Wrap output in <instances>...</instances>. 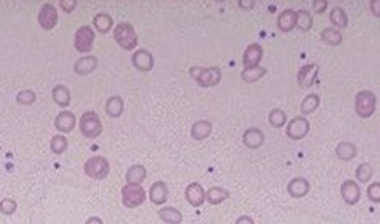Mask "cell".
Segmentation results:
<instances>
[{
  "mask_svg": "<svg viewBox=\"0 0 380 224\" xmlns=\"http://www.w3.org/2000/svg\"><path fill=\"white\" fill-rule=\"evenodd\" d=\"M190 74L203 87H211L216 86L221 81L222 72L218 67H192L190 69Z\"/></svg>",
  "mask_w": 380,
  "mask_h": 224,
  "instance_id": "cell-1",
  "label": "cell"
},
{
  "mask_svg": "<svg viewBox=\"0 0 380 224\" xmlns=\"http://www.w3.org/2000/svg\"><path fill=\"white\" fill-rule=\"evenodd\" d=\"M115 40L125 50H132L136 47L138 38L134 27L128 22H122L116 25L113 30Z\"/></svg>",
  "mask_w": 380,
  "mask_h": 224,
  "instance_id": "cell-2",
  "label": "cell"
},
{
  "mask_svg": "<svg viewBox=\"0 0 380 224\" xmlns=\"http://www.w3.org/2000/svg\"><path fill=\"white\" fill-rule=\"evenodd\" d=\"M376 106V97L370 90L357 92L354 99V109L360 118H367L374 113Z\"/></svg>",
  "mask_w": 380,
  "mask_h": 224,
  "instance_id": "cell-3",
  "label": "cell"
},
{
  "mask_svg": "<svg viewBox=\"0 0 380 224\" xmlns=\"http://www.w3.org/2000/svg\"><path fill=\"white\" fill-rule=\"evenodd\" d=\"M79 127L83 135L89 139L96 138L103 131V124L98 115L92 111L84 112L81 115Z\"/></svg>",
  "mask_w": 380,
  "mask_h": 224,
  "instance_id": "cell-4",
  "label": "cell"
},
{
  "mask_svg": "<svg viewBox=\"0 0 380 224\" xmlns=\"http://www.w3.org/2000/svg\"><path fill=\"white\" fill-rule=\"evenodd\" d=\"M95 39V33L88 25H83L76 30L75 34V47L81 53L91 52Z\"/></svg>",
  "mask_w": 380,
  "mask_h": 224,
  "instance_id": "cell-5",
  "label": "cell"
},
{
  "mask_svg": "<svg viewBox=\"0 0 380 224\" xmlns=\"http://www.w3.org/2000/svg\"><path fill=\"white\" fill-rule=\"evenodd\" d=\"M110 164L106 158L96 156L89 159L84 165V171L89 177L97 180L105 178L110 172Z\"/></svg>",
  "mask_w": 380,
  "mask_h": 224,
  "instance_id": "cell-6",
  "label": "cell"
},
{
  "mask_svg": "<svg viewBox=\"0 0 380 224\" xmlns=\"http://www.w3.org/2000/svg\"><path fill=\"white\" fill-rule=\"evenodd\" d=\"M310 130V123L304 117H295L288 123L286 134L293 140H300L306 137Z\"/></svg>",
  "mask_w": 380,
  "mask_h": 224,
  "instance_id": "cell-7",
  "label": "cell"
},
{
  "mask_svg": "<svg viewBox=\"0 0 380 224\" xmlns=\"http://www.w3.org/2000/svg\"><path fill=\"white\" fill-rule=\"evenodd\" d=\"M59 15L57 9L50 3L43 5L38 16V23L44 30H49L55 28L58 22Z\"/></svg>",
  "mask_w": 380,
  "mask_h": 224,
  "instance_id": "cell-8",
  "label": "cell"
},
{
  "mask_svg": "<svg viewBox=\"0 0 380 224\" xmlns=\"http://www.w3.org/2000/svg\"><path fill=\"white\" fill-rule=\"evenodd\" d=\"M123 203L127 207L133 208L140 206L143 202L146 196L144 190L141 186L135 185H129L122 190Z\"/></svg>",
  "mask_w": 380,
  "mask_h": 224,
  "instance_id": "cell-9",
  "label": "cell"
},
{
  "mask_svg": "<svg viewBox=\"0 0 380 224\" xmlns=\"http://www.w3.org/2000/svg\"><path fill=\"white\" fill-rule=\"evenodd\" d=\"M319 71L317 64L311 63L305 65L298 70L297 74L298 84L303 88H308L314 84Z\"/></svg>",
  "mask_w": 380,
  "mask_h": 224,
  "instance_id": "cell-10",
  "label": "cell"
},
{
  "mask_svg": "<svg viewBox=\"0 0 380 224\" xmlns=\"http://www.w3.org/2000/svg\"><path fill=\"white\" fill-rule=\"evenodd\" d=\"M341 194L346 204L349 206H354L360 200V187L354 180H346L341 184Z\"/></svg>",
  "mask_w": 380,
  "mask_h": 224,
  "instance_id": "cell-11",
  "label": "cell"
},
{
  "mask_svg": "<svg viewBox=\"0 0 380 224\" xmlns=\"http://www.w3.org/2000/svg\"><path fill=\"white\" fill-rule=\"evenodd\" d=\"M132 60L134 66L140 71H149L152 69L154 65L152 54L144 49L137 50L132 55Z\"/></svg>",
  "mask_w": 380,
  "mask_h": 224,
  "instance_id": "cell-12",
  "label": "cell"
},
{
  "mask_svg": "<svg viewBox=\"0 0 380 224\" xmlns=\"http://www.w3.org/2000/svg\"><path fill=\"white\" fill-rule=\"evenodd\" d=\"M263 49L258 43H251L247 46L243 54V64L245 67L259 65L263 58Z\"/></svg>",
  "mask_w": 380,
  "mask_h": 224,
  "instance_id": "cell-13",
  "label": "cell"
},
{
  "mask_svg": "<svg viewBox=\"0 0 380 224\" xmlns=\"http://www.w3.org/2000/svg\"><path fill=\"white\" fill-rule=\"evenodd\" d=\"M56 128L60 132L68 134L71 132L76 124V118L73 112L62 111L57 115L54 121Z\"/></svg>",
  "mask_w": 380,
  "mask_h": 224,
  "instance_id": "cell-14",
  "label": "cell"
},
{
  "mask_svg": "<svg viewBox=\"0 0 380 224\" xmlns=\"http://www.w3.org/2000/svg\"><path fill=\"white\" fill-rule=\"evenodd\" d=\"M311 190L309 182L302 177H297L289 182L288 192L289 195L295 198H301L306 196Z\"/></svg>",
  "mask_w": 380,
  "mask_h": 224,
  "instance_id": "cell-15",
  "label": "cell"
},
{
  "mask_svg": "<svg viewBox=\"0 0 380 224\" xmlns=\"http://www.w3.org/2000/svg\"><path fill=\"white\" fill-rule=\"evenodd\" d=\"M264 142V135L260 129L250 127L246 129L243 135V143L246 147L252 150L260 148Z\"/></svg>",
  "mask_w": 380,
  "mask_h": 224,
  "instance_id": "cell-16",
  "label": "cell"
},
{
  "mask_svg": "<svg viewBox=\"0 0 380 224\" xmlns=\"http://www.w3.org/2000/svg\"><path fill=\"white\" fill-rule=\"evenodd\" d=\"M98 60L94 55H86L80 58L74 65V70L77 74L87 75L96 69Z\"/></svg>",
  "mask_w": 380,
  "mask_h": 224,
  "instance_id": "cell-17",
  "label": "cell"
},
{
  "mask_svg": "<svg viewBox=\"0 0 380 224\" xmlns=\"http://www.w3.org/2000/svg\"><path fill=\"white\" fill-rule=\"evenodd\" d=\"M297 22V12L292 9L282 11L278 17V27L284 32H288L295 28Z\"/></svg>",
  "mask_w": 380,
  "mask_h": 224,
  "instance_id": "cell-18",
  "label": "cell"
},
{
  "mask_svg": "<svg viewBox=\"0 0 380 224\" xmlns=\"http://www.w3.org/2000/svg\"><path fill=\"white\" fill-rule=\"evenodd\" d=\"M213 130V126L210 121L201 120L196 121L191 127V136L196 140L207 138Z\"/></svg>",
  "mask_w": 380,
  "mask_h": 224,
  "instance_id": "cell-19",
  "label": "cell"
},
{
  "mask_svg": "<svg viewBox=\"0 0 380 224\" xmlns=\"http://www.w3.org/2000/svg\"><path fill=\"white\" fill-rule=\"evenodd\" d=\"M52 97L54 102L62 108L68 106L71 102V94L69 89L64 85H57L52 89Z\"/></svg>",
  "mask_w": 380,
  "mask_h": 224,
  "instance_id": "cell-20",
  "label": "cell"
},
{
  "mask_svg": "<svg viewBox=\"0 0 380 224\" xmlns=\"http://www.w3.org/2000/svg\"><path fill=\"white\" fill-rule=\"evenodd\" d=\"M335 153L339 159L342 161H351L355 158L357 154V148L352 142H340L335 148Z\"/></svg>",
  "mask_w": 380,
  "mask_h": 224,
  "instance_id": "cell-21",
  "label": "cell"
},
{
  "mask_svg": "<svg viewBox=\"0 0 380 224\" xmlns=\"http://www.w3.org/2000/svg\"><path fill=\"white\" fill-rule=\"evenodd\" d=\"M186 197L188 201L195 207L201 206L205 200V194L202 187L197 183L191 184L187 189Z\"/></svg>",
  "mask_w": 380,
  "mask_h": 224,
  "instance_id": "cell-22",
  "label": "cell"
},
{
  "mask_svg": "<svg viewBox=\"0 0 380 224\" xmlns=\"http://www.w3.org/2000/svg\"><path fill=\"white\" fill-rule=\"evenodd\" d=\"M267 70L264 67L257 65L245 67L242 72V78L246 83H255L266 74Z\"/></svg>",
  "mask_w": 380,
  "mask_h": 224,
  "instance_id": "cell-23",
  "label": "cell"
},
{
  "mask_svg": "<svg viewBox=\"0 0 380 224\" xmlns=\"http://www.w3.org/2000/svg\"><path fill=\"white\" fill-rule=\"evenodd\" d=\"M106 111L111 118H119L124 109V102L119 96H113L106 101Z\"/></svg>",
  "mask_w": 380,
  "mask_h": 224,
  "instance_id": "cell-24",
  "label": "cell"
},
{
  "mask_svg": "<svg viewBox=\"0 0 380 224\" xmlns=\"http://www.w3.org/2000/svg\"><path fill=\"white\" fill-rule=\"evenodd\" d=\"M94 25L100 33H108L113 25V17L108 14L100 12L94 17Z\"/></svg>",
  "mask_w": 380,
  "mask_h": 224,
  "instance_id": "cell-25",
  "label": "cell"
},
{
  "mask_svg": "<svg viewBox=\"0 0 380 224\" xmlns=\"http://www.w3.org/2000/svg\"><path fill=\"white\" fill-rule=\"evenodd\" d=\"M321 38L324 42L332 45V46H338L341 44L343 40L341 32L333 28L324 29L321 33Z\"/></svg>",
  "mask_w": 380,
  "mask_h": 224,
  "instance_id": "cell-26",
  "label": "cell"
},
{
  "mask_svg": "<svg viewBox=\"0 0 380 224\" xmlns=\"http://www.w3.org/2000/svg\"><path fill=\"white\" fill-rule=\"evenodd\" d=\"M167 196V189L162 182L153 184L151 190V201L156 204H160L165 202Z\"/></svg>",
  "mask_w": 380,
  "mask_h": 224,
  "instance_id": "cell-27",
  "label": "cell"
},
{
  "mask_svg": "<svg viewBox=\"0 0 380 224\" xmlns=\"http://www.w3.org/2000/svg\"><path fill=\"white\" fill-rule=\"evenodd\" d=\"M229 196L227 190L220 187H213L207 193V199L210 204L216 206L224 201Z\"/></svg>",
  "mask_w": 380,
  "mask_h": 224,
  "instance_id": "cell-28",
  "label": "cell"
},
{
  "mask_svg": "<svg viewBox=\"0 0 380 224\" xmlns=\"http://www.w3.org/2000/svg\"><path fill=\"white\" fill-rule=\"evenodd\" d=\"M330 17L332 23L340 28H346L349 23L347 14L342 8L338 6L332 9Z\"/></svg>",
  "mask_w": 380,
  "mask_h": 224,
  "instance_id": "cell-29",
  "label": "cell"
},
{
  "mask_svg": "<svg viewBox=\"0 0 380 224\" xmlns=\"http://www.w3.org/2000/svg\"><path fill=\"white\" fill-rule=\"evenodd\" d=\"M320 99L317 94H311L303 99L301 110L304 115L312 113L318 108Z\"/></svg>",
  "mask_w": 380,
  "mask_h": 224,
  "instance_id": "cell-30",
  "label": "cell"
},
{
  "mask_svg": "<svg viewBox=\"0 0 380 224\" xmlns=\"http://www.w3.org/2000/svg\"><path fill=\"white\" fill-rule=\"evenodd\" d=\"M146 177L145 168L141 165H135L130 168L127 172V180L130 183H140Z\"/></svg>",
  "mask_w": 380,
  "mask_h": 224,
  "instance_id": "cell-31",
  "label": "cell"
},
{
  "mask_svg": "<svg viewBox=\"0 0 380 224\" xmlns=\"http://www.w3.org/2000/svg\"><path fill=\"white\" fill-rule=\"evenodd\" d=\"M296 25L300 30L307 31L313 26V17L307 11L301 10L297 12Z\"/></svg>",
  "mask_w": 380,
  "mask_h": 224,
  "instance_id": "cell-32",
  "label": "cell"
},
{
  "mask_svg": "<svg viewBox=\"0 0 380 224\" xmlns=\"http://www.w3.org/2000/svg\"><path fill=\"white\" fill-rule=\"evenodd\" d=\"M287 117L285 111L280 108H274L269 114V121L271 125L276 128L282 127L286 122Z\"/></svg>",
  "mask_w": 380,
  "mask_h": 224,
  "instance_id": "cell-33",
  "label": "cell"
},
{
  "mask_svg": "<svg viewBox=\"0 0 380 224\" xmlns=\"http://www.w3.org/2000/svg\"><path fill=\"white\" fill-rule=\"evenodd\" d=\"M373 175V168L368 163L360 164L356 170L355 176L359 182L367 183L370 181Z\"/></svg>",
  "mask_w": 380,
  "mask_h": 224,
  "instance_id": "cell-34",
  "label": "cell"
},
{
  "mask_svg": "<svg viewBox=\"0 0 380 224\" xmlns=\"http://www.w3.org/2000/svg\"><path fill=\"white\" fill-rule=\"evenodd\" d=\"M50 148L55 154H62L68 148V140L64 136L60 134L54 136L51 140Z\"/></svg>",
  "mask_w": 380,
  "mask_h": 224,
  "instance_id": "cell-35",
  "label": "cell"
},
{
  "mask_svg": "<svg viewBox=\"0 0 380 224\" xmlns=\"http://www.w3.org/2000/svg\"><path fill=\"white\" fill-rule=\"evenodd\" d=\"M159 214L160 217H162V220L171 224L180 223L182 221V218H183L179 211L174 209H169V208L159 211Z\"/></svg>",
  "mask_w": 380,
  "mask_h": 224,
  "instance_id": "cell-36",
  "label": "cell"
},
{
  "mask_svg": "<svg viewBox=\"0 0 380 224\" xmlns=\"http://www.w3.org/2000/svg\"><path fill=\"white\" fill-rule=\"evenodd\" d=\"M36 100V94L31 89L20 91L16 97V101L23 105H31L34 103Z\"/></svg>",
  "mask_w": 380,
  "mask_h": 224,
  "instance_id": "cell-37",
  "label": "cell"
},
{
  "mask_svg": "<svg viewBox=\"0 0 380 224\" xmlns=\"http://www.w3.org/2000/svg\"><path fill=\"white\" fill-rule=\"evenodd\" d=\"M367 196L370 201L374 203L380 202V183L373 182L369 185L367 190Z\"/></svg>",
  "mask_w": 380,
  "mask_h": 224,
  "instance_id": "cell-38",
  "label": "cell"
},
{
  "mask_svg": "<svg viewBox=\"0 0 380 224\" xmlns=\"http://www.w3.org/2000/svg\"><path fill=\"white\" fill-rule=\"evenodd\" d=\"M17 209V204L14 200L3 199L0 203V211L6 215H11L14 214Z\"/></svg>",
  "mask_w": 380,
  "mask_h": 224,
  "instance_id": "cell-39",
  "label": "cell"
},
{
  "mask_svg": "<svg viewBox=\"0 0 380 224\" xmlns=\"http://www.w3.org/2000/svg\"><path fill=\"white\" fill-rule=\"evenodd\" d=\"M327 6L328 3L325 0H317L313 3V9L316 13H322L327 10Z\"/></svg>",
  "mask_w": 380,
  "mask_h": 224,
  "instance_id": "cell-40",
  "label": "cell"
},
{
  "mask_svg": "<svg viewBox=\"0 0 380 224\" xmlns=\"http://www.w3.org/2000/svg\"><path fill=\"white\" fill-rule=\"evenodd\" d=\"M60 4L62 9H63L65 12L70 13V12H73V11L74 10L75 8H76L77 2L74 1V0H64V1L60 2Z\"/></svg>",
  "mask_w": 380,
  "mask_h": 224,
  "instance_id": "cell-41",
  "label": "cell"
},
{
  "mask_svg": "<svg viewBox=\"0 0 380 224\" xmlns=\"http://www.w3.org/2000/svg\"><path fill=\"white\" fill-rule=\"evenodd\" d=\"M380 1L379 0H373L370 2V9H371L372 12L374 15L379 17L380 12Z\"/></svg>",
  "mask_w": 380,
  "mask_h": 224,
  "instance_id": "cell-42",
  "label": "cell"
},
{
  "mask_svg": "<svg viewBox=\"0 0 380 224\" xmlns=\"http://www.w3.org/2000/svg\"><path fill=\"white\" fill-rule=\"evenodd\" d=\"M239 6L244 9H251L255 7V1H251V0H242V1L239 2Z\"/></svg>",
  "mask_w": 380,
  "mask_h": 224,
  "instance_id": "cell-43",
  "label": "cell"
},
{
  "mask_svg": "<svg viewBox=\"0 0 380 224\" xmlns=\"http://www.w3.org/2000/svg\"><path fill=\"white\" fill-rule=\"evenodd\" d=\"M236 224H255L253 219L248 216H241L240 217L238 218L236 220Z\"/></svg>",
  "mask_w": 380,
  "mask_h": 224,
  "instance_id": "cell-44",
  "label": "cell"
},
{
  "mask_svg": "<svg viewBox=\"0 0 380 224\" xmlns=\"http://www.w3.org/2000/svg\"><path fill=\"white\" fill-rule=\"evenodd\" d=\"M86 224H103L102 223L101 220H100L99 218H97V217H93V218L89 219L88 220H87V223Z\"/></svg>",
  "mask_w": 380,
  "mask_h": 224,
  "instance_id": "cell-45",
  "label": "cell"
}]
</instances>
